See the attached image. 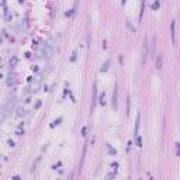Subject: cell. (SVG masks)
Here are the masks:
<instances>
[{
	"label": "cell",
	"mask_w": 180,
	"mask_h": 180,
	"mask_svg": "<svg viewBox=\"0 0 180 180\" xmlns=\"http://www.w3.org/2000/svg\"><path fill=\"white\" fill-rule=\"evenodd\" d=\"M148 55H149V41H148V37H145L144 38V47H142V61H144V63H145Z\"/></svg>",
	"instance_id": "obj_1"
},
{
	"label": "cell",
	"mask_w": 180,
	"mask_h": 180,
	"mask_svg": "<svg viewBox=\"0 0 180 180\" xmlns=\"http://www.w3.org/2000/svg\"><path fill=\"white\" fill-rule=\"evenodd\" d=\"M111 104H113V108L117 110V107H118V84H115V86H114V90H113Z\"/></svg>",
	"instance_id": "obj_2"
},
{
	"label": "cell",
	"mask_w": 180,
	"mask_h": 180,
	"mask_svg": "<svg viewBox=\"0 0 180 180\" xmlns=\"http://www.w3.org/2000/svg\"><path fill=\"white\" fill-rule=\"evenodd\" d=\"M175 20H173V21H172L170 23V35H172V42H173V44H176V34H175Z\"/></svg>",
	"instance_id": "obj_3"
},
{
	"label": "cell",
	"mask_w": 180,
	"mask_h": 180,
	"mask_svg": "<svg viewBox=\"0 0 180 180\" xmlns=\"http://www.w3.org/2000/svg\"><path fill=\"white\" fill-rule=\"evenodd\" d=\"M156 68L158 69L163 68V56H162V54H159L158 55V58H156Z\"/></svg>",
	"instance_id": "obj_4"
},
{
	"label": "cell",
	"mask_w": 180,
	"mask_h": 180,
	"mask_svg": "<svg viewBox=\"0 0 180 180\" xmlns=\"http://www.w3.org/2000/svg\"><path fill=\"white\" fill-rule=\"evenodd\" d=\"M97 103V84H93V106H96Z\"/></svg>",
	"instance_id": "obj_5"
},
{
	"label": "cell",
	"mask_w": 180,
	"mask_h": 180,
	"mask_svg": "<svg viewBox=\"0 0 180 180\" xmlns=\"http://www.w3.org/2000/svg\"><path fill=\"white\" fill-rule=\"evenodd\" d=\"M139 124H141V114L138 113V115H136V124H135V136H138V128H139Z\"/></svg>",
	"instance_id": "obj_6"
},
{
	"label": "cell",
	"mask_w": 180,
	"mask_h": 180,
	"mask_svg": "<svg viewBox=\"0 0 180 180\" xmlns=\"http://www.w3.org/2000/svg\"><path fill=\"white\" fill-rule=\"evenodd\" d=\"M13 83H14V75L9 73V76H7V86H11Z\"/></svg>",
	"instance_id": "obj_7"
},
{
	"label": "cell",
	"mask_w": 180,
	"mask_h": 180,
	"mask_svg": "<svg viewBox=\"0 0 180 180\" xmlns=\"http://www.w3.org/2000/svg\"><path fill=\"white\" fill-rule=\"evenodd\" d=\"M127 27H128V30L131 31L132 34H135V33H136V28L134 27V25H132V23H131V21H127Z\"/></svg>",
	"instance_id": "obj_8"
},
{
	"label": "cell",
	"mask_w": 180,
	"mask_h": 180,
	"mask_svg": "<svg viewBox=\"0 0 180 180\" xmlns=\"http://www.w3.org/2000/svg\"><path fill=\"white\" fill-rule=\"evenodd\" d=\"M130 107H131V97H127V114H130Z\"/></svg>",
	"instance_id": "obj_9"
},
{
	"label": "cell",
	"mask_w": 180,
	"mask_h": 180,
	"mask_svg": "<svg viewBox=\"0 0 180 180\" xmlns=\"http://www.w3.org/2000/svg\"><path fill=\"white\" fill-rule=\"evenodd\" d=\"M108 65H110V61H107V62L101 66V72H106V70H107V69H108Z\"/></svg>",
	"instance_id": "obj_10"
},
{
	"label": "cell",
	"mask_w": 180,
	"mask_h": 180,
	"mask_svg": "<svg viewBox=\"0 0 180 180\" xmlns=\"http://www.w3.org/2000/svg\"><path fill=\"white\" fill-rule=\"evenodd\" d=\"M16 63H17V58H16V56H14V58H13V61H10V66L13 68V66H14Z\"/></svg>",
	"instance_id": "obj_11"
},
{
	"label": "cell",
	"mask_w": 180,
	"mask_h": 180,
	"mask_svg": "<svg viewBox=\"0 0 180 180\" xmlns=\"http://www.w3.org/2000/svg\"><path fill=\"white\" fill-rule=\"evenodd\" d=\"M156 7H159V1H155V3L152 4V9H156Z\"/></svg>",
	"instance_id": "obj_12"
},
{
	"label": "cell",
	"mask_w": 180,
	"mask_h": 180,
	"mask_svg": "<svg viewBox=\"0 0 180 180\" xmlns=\"http://www.w3.org/2000/svg\"><path fill=\"white\" fill-rule=\"evenodd\" d=\"M100 103H101V104H104V93L100 96Z\"/></svg>",
	"instance_id": "obj_13"
},
{
	"label": "cell",
	"mask_w": 180,
	"mask_h": 180,
	"mask_svg": "<svg viewBox=\"0 0 180 180\" xmlns=\"http://www.w3.org/2000/svg\"><path fill=\"white\" fill-rule=\"evenodd\" d=\"M72 61H75V59H76V51H73V54H72Z\"/></svg>",
	"instance_id": "obj_14"
},
{
	"label": "cell",
	"mask_w": 180,
	"mask_h": 180,
	"mask_svg": "<svg viewBox=\"0 0 180 180\" xmlns=\"http://www.w3.org/2000/svg\"><path fill=\"white\" fill-rule=\"evenodd\" d=\"M125 1H127V0H122V3H125Z\"/></svg>",
	"instance_id": "obj_15"
}]
</instances>
